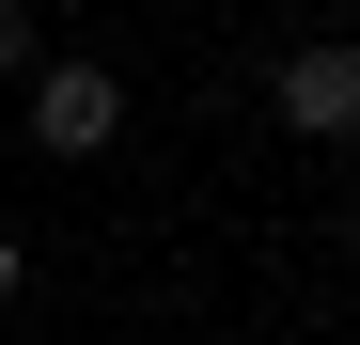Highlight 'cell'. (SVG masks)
I'll use <instances>...</instances> for the list:
<instances>
[{"label":"cell","mask_w":360,"mask_h":345,"mask_svg":"<svg viewBox=\"0 0 360 345\" xmlns=\"http://www.w3.org/2000/svg\"><path fill=\"white\" fill-rule=\"evenodd\" d=\"M266 126H297V142H360V47H345V32H314V47H282V63H266Z\"/></svg>","instance_id":"6da1fadb"},{"label":"cell","mask_w":360,"mask_h":345,"mask_svg":"<svg viewBox=\"0 0 360 345\" xmlns=\"http://www.w3.org/2000/svg\"><path fill=\"white\" fill-rule=\"evenodd\" d=\"M32 142L47 157H110L126 142V79L110 63H32Z\"/></svg>","instance_id":"7a4b0ae2"},{"label":"cell","mask_w":360,"mask_h":345,"mask_svg":"<svg viewBox=\"0 0 360 345\" xmlns=\"http://www.w3.org/2000/svg\"><path fill=\"white\" fill-rule=\"evenodd\" d=\"M47 63V0H0V79H32Z\"/></svg>","instance_id":"3957f363"},{"label":"cell","mask_w":360,"mask_h":345,"mask_svg":"<svg viewBox=\"0 0 360 345\" xmlns=\"http://www.w3.org/2000/svg\"><path fill=\"white\" fill-rule=\"evenodd\" d=\"M16 282H32V236H16V220H0V299H16Z\"/></svg>","instance_id":"277c9868"},{"label":"cell","mask_w":360,"mask_h":345,"mask_svg":"<svg viewBox=\"0 0 360 345\" xmlns=\"http://www.w3.org/2000/svg\"><path fill=\"white\" fill-rule=\"evenodd\" d=\"M345 236H360V189H345Z\"/></svg>","instance_id":"5b68a950"}]
</instances>
